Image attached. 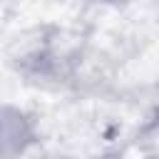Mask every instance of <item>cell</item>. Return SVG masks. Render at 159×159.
Listing matches in <instances>:
<instances>
[{
	"label": "cell",
	"mask_w": 159,
	"mask_h": 159,
	"mask_svg": "<svg viewBox=\"0 0 159 159\" xmlns=\"http://www.w3.org/2000/svg\"><path fill=\"white\" fill-rule=\"evenodd\" d=\"M25 122L17 112L0 109V159H10L25 144Z\"/></svg>",
	"instance_id": "obj_1"
}]
</instances>
